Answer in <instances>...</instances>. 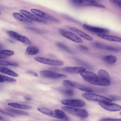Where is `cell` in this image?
<instances>
[{"label": "cell", "instance_id": "cell-6", "mask_svg": "<svg viewBox=\"0 0 121 121\" xmlns=\"http://www.w3.org/2000/svg\"><path fill=\"white\" fill-rule=\"evenodd\" d=\"M7 34L11 38L15 40L19 41L27 45H31V41L27 37L24 35H22L16 32L9 30L7 31Z\"/></svg>", "mask_w": 121, "mask_h": 121}, {"label": "cell", "instance_id": "cell-4", "mask_svg": "<svg viewBox=\"0 0 121 121\" xmlns=\"http://www.w3.org/2000/svg\"><path fill=\"white\" fill-rule=\"evenodd\" d=\"M73 5L76 6H94L101 8H104L105 6L98 2L95 0H74L70 1Z\"/></svg>", "mask_w": 121, "mask_h": 121}, {"label": "cell", "instance_id": "cell-8", "mask_svg": "<svg viewBox=\"0 0 121 121\" xmlns=\"http://www.w3.org/2000/svg\"><path fill=\"white\" fill-rule=\"evenodd\" d=\"M40 73L41 75L45 78L54 79H65L67 78V76L64 74L47 70H41L40 72Z\"/></svg>", "mask_w": 121, "mask_h": 121}, {"label": "cell", "instance_id": "cell-41", "mask_svg": "<svg viewBox=\"0 0 121 121\" xmlns=\"http://www.w3.org/2000/svg\"></svg>", "mask_w": 121, "mask_h": 121}, {"label": "cell", "instance_id": "cell-39", "mask_svg": "<svg viewBox=\"0 0 121 121\" xmlns=\"http://www.w3.org/2000/svg\"><path fill=\"white\" fill-rule=\"evenodd\" d=\"M24 99H25V100L28 101H30V100H31V98L29 97H28V96H25V97H24Z\"/></svg>", "mask_w": 121, "mask_h": 121}, {"label": "cell", "instance_id": "cell-18", "mask_svg": "<svg viewBox=\"0 0 121 121\" xmlns=\"http://www.w3.org/2000/svg\"><path fill=\"white\" fill-rule=\"evenodd\" d=\"M37 110L38 111H39L40 112L43 114H46L48 116H49L52 117L58 118V116L56 114L55 112L51 110V109H49L48 108H45V107H38Z\"/></svg>", "mask_w": 121, "mask_h": 121}, {"label": "cell", "instance_id": "cell-1", "mask_svg": "<svg viewBox=\"0 0 121 121\" xmlns=\"http://www.w3.org/2000/svg\"><path fill=\"white\" fill-rule=\"evenodd\" d=\"M80 74L85 81L93 85L100 86H108L111 84L110 81L103 80L96 74L90 71H85Z\"/></svg>", "mask_w": 121, "mask_h": 121}, {"label": "cell", "instance_id": "cell-12", "mask_svg": "<svg viewBox=\"0 0 121 121\" xmlns=\"http://www.w3.org/2000/svg\"><path fill=\"white\" fill-rule=\"evenodd\" d=\"M20 11L21 13L24 15L25 17L27 18L28 19L32 20V21H35L36 22H41V23H46L47 22L45 20L35 15L33 13H31V12L24 10V9H20Z\"/></svg>", "mask_w": 121, "mask_h": 121}, {"label": "cell", "instance_id": "cell-11", "mask_svg": "<svg viewBox=\"0 0 121 121\" xmlns=\"http://www.w3.org/2000/svg\"><path fill=\"white\" fill-rule=\"evenodd\" d=\"M104 109L110 112L121 111V106L119 104L112 103H98Z\"/></svg>", "mask_w": 121, "mask_h": 121}, {"label": "cell", "instance_id": "cell-19", "mask_svg": "<svg viewBox=\"0 0 121 121\" xmlns=\"http://www.w3.org/2000/svg\"><path fill=\"white\" fill-rule=\"evenodd\" d=\"M98 76L102 80L106 81H110V77L107 71L104 69H100L98 72Z\"/></svg>", "mask_w": 121, "mask_h": 121}, {"label": "cell", "instance_id": "cell-28", "mask_svg": "<svg viewBox=\"0 0 121 121\" xmlns=\"http://www.w3.org/2000/svg\"><path fill=\"white\" fill-rule=\"evenodd\" d=\"M58 91L61 94L69 96H72L74 95V91L70 88H59Z\"/></svg>", "mask_w": 121, "mask_h": 121}, {"label": "cell", "instance_id": "cell-20", "mask_svg": "<svg viewBox=\"0 0 121 121\" xmlns=\"http://www.w3.org/2000/svg\"><path fill=\"white\" fill-rule=\"evenodd\" d=\"M14 18L17 19V20L24 23H32L33 22V21L28 19L26 17H25L24 16L22 15V14L17 13V12H14L12 14Z\"/></svg>", "mask_w": 121, "mask_h": 121}, {"label": "cell", "instance_id": "cell-25", "mask_svg": "<svg viewBox=\"0 0 121 121\" xmlns=\"http://www.w3.org/2000/svg\"><path fill=\"white\" fill-rule=\"evenodd\" d=\"M103 60L104 61H105L107 63L112 64L114 63L116 61L117 58L115 56L110 55L105 56L103 58Z\"/></svg>", "mask_w": 121, "mask_h": 121}, {"label": "cell", "instance_id": "cell-30", "mask_svg": "<svg viewBox=\"0 0 121 121\" xmlns=\"http://www.w3.org/2000/svg\"><path fill=\"white\" fill-rule=\"evenodd\" d=\"M56 45L58 46L59 48L61 49V50H63L64 51H65L66 52H68L69 53H72V51L68 47H67L66 45L64 44L63 43H56Z\"/></svg>", "mask_w": 121, "mask_h": 121}, {"label": "cell", "instance_id": "cell-2", "mask_svg": "<svg viewBox=\"0 0 121 121\" xmlns=\"http://www.w3.org/2000/svg\"><path fill=\"white\" fill-rule=\"evenodd\" d=\"M61 109L63 111L65 112L74 115L81 118H86L89 116V114L87 111L84 109L67 106L62 107Z\"/></svg>", "mask_w": 121, "mask_h": 121}, {"label": "cell", "instance_id": "cell-10", "mask_svg": "<svg viewBox=\"0 0 121 121\" xmlns=\"http://www.w3.org/2000/svg\"><path fill=\"white\" fill-rule=\"evenodd\" d=\"M61 103L64 105L75 107H84L86 104L85 102L80 99H63Z\"/></svg>", "mask_w": 121, "mask_h": 121}, {"label": "cell", "instance_id": "cell-13", "mask_svg": "<svg viewBox=\"0 0 121 121\" xmlns=\"http://www.w3.org/2000/svg\"><path fill=\"white\" fill-rule=\"evenodd\" d=\"M83 27L86 30H87L89 31L95 33L97 34H105L109 32V30L107 29L96 27V26H89L88 25L86 24H84L83 25Z\"/></svg>", "mask_w": 121, "mask_h": 121}, {"label": "cell", "instance_id": "cell-35", "mask_svg": "<svg viewBox=\"0 0 121 121\" xmlns=\"http://www.w3.org/2000/svg\"><path fill=\"white\" fill-rule=\"evenodd\" d=\"M0 112L1 113L4 114V115H9V116H12V117H14L15 115L13 114V113H11L10 112L8 111H4V110H2V109H0Z\"/></svg>", "mask_w": 121, "mask_h": 121}, {"label": "cell", "instance_id": "cell-5", "mask_svg": "<svg viewBox=\"0 0 121 121\" xmlns=\"http://www.w3.org/2000/svg\"><path fill=\"white\" fill-rule=\"evenodd\" d=\"M59 32L61 35L74 42L77 43H82L83 42L82 40L74 33L61 28L59 29Z\"/></svg>", "mask_w": 121, "mask_h": 121}, {"label": "cell", "instance_id": "cell-9", "mask_svg": "<svg viewBox=\"0 0 121 121\" xmlns=\"http://www.w3.org/2000/svg\"><path fill=\"white\" fill-rule=\"evenodd\" d=\"M31 11L32 13L35 15L37 17H38L43 19H44L45 20H50V21L54 22H59V21L55 17L50 15L46 13L45 12H44L43 11H41L40 10L32 9H31Z\"/></svg>", "mask_w": 121, "mask_h": 121}, {"label": "cell", "instance_id": "cell-22", "mask_svg": "<svg viewBox=\"0 0 121 121\" xmlns=\"http://www.w3.org/2000/svg\"><path fill=\"white\" fill-rule=\"evenodd\" d=\"M0 71L1 73L9 75V76H11L12 77H17L18 76V75L17 73L16 72L14 71L7 68L6 67H0Z\"/></svg>", "mask_w": 121, "mask_h": 121}, {"label": "cell", "instance_id": "cell-15", "mask_svg": "<svg viewBox=\"0 0 121 121\" xmlns=\"http://www.w3.org/2000/svg\"><path fill=\"white\" fill-rule=\"evenodd\" d=\"M97 35L98 37L107 41L115 42H121V37L118 36L110 35L104 34H97Z\"/></svg>", "mask_w": 121, "mask_h": 121}, {"label": "cell", "instance_id": "cell-38", "mask_svg": "<svg viewBox=\"0 0 121 121\" xmlns=\"http://www.w3.org/2000/svg\"><path fill=\"white\" fill-rule=\"evenodd\" d=\"M78 47L79 48V49H80V50H82V51H87V50H88L87 47H86V46H84V45H79Z\"/></svg>", "mask_w": 121, "mask_h": 121}, {"label": "cell", "instance_id": "cell-40", "mask_svg": "<svg viewBox=\"0 0 121 121\" xmlns=\"http://www.w3.org/2000/svg\"><path fill=\"white\" fill-rule=\"evenodd\" d=\"M120 115H121V112H120Z\"/></svg>", "mask_w": 121, "mask_h": 121}, {"label": "cell", "instance_id": "cell-27", "mask_svg": "<svg viewBox=\"0 0 121 121\" xmlns=\"http://www.w3.org/2000/svg\"><path fill=\"white\" fill-rule=\"evenodd\" d=\"M54 112L58 116L59 119H61L65 121L69 120L68 117L67 116V115L65 113V112L59 109H56L55 110Z\"/></svg>", "mask_w": 121, "mask_h": 121}, {"label": "cell", "instance_id": "cell-33", "mask_svg": "<svg viewBox=\"0 0 121 121\" xmlns=\"http://www.w3.org/2000/svg\"><path fill=\"white\" fill-rule=\"evenodd\" d=\"M63 85L67 87H74V82H72L69 80L65 79L63 81Z\"/></svg>", "mask_w": 121, "mask_h": 121}, {"label": "cell", "instance_id": "cell-16", "mask_svg": "<svg viewBox=\"0 0 121 121\" xmlns=\"http://www.w3.org/2000/svg\"><path fill=\"white\" fill-rule=\"evenodd\" d=\"M93 45L95 47L99 49H104L105 50H108V51H113V52H119V49L112 46H108L107 45H105L104 44L98 43V42H95L93 43Z\"/></svg>", "mask_w": 121, "mask_h": 121}, {"label": "cell", "instance_id": "cell-14", "mask_svg": "<svg viewBox=\"0 0 121 121\" xmlns=\"http://www.w3.org/2000/svg\"><path fill=\"white\" fill-rule=\"evenodd\" d=\"M62 70L69 73H79L86 71V69L83 67H67L63 68Z\"/></svg>", "mask_w": 121, "mask_h": 121}, {"label": "cell", "instance_id": "cell-32", "mask_svg": "<svg viewBox=\"0 0 121 121\" xmlns=\"http://www.w3.org/2000/svg\"><path fill=\"white\" fill-rule=\"evenodd\" d=\"M0 55H3V56H12L14 54V52L13 51L11 50H1L0 52Z\"/></svg>", "mask_w": 121, "mask_h": 121}, {"label": "cell", "instance_id": "cell-34", "mask_svg": "<svg viewBox=\"0 0 121 121\" xmlns=\"http://www.w3.org/2000/svg\"><path fill=\"white\" fill-rule=\"evenodd\" d=\"M99 121H121V119H113V118H103L100 119Z\"/></svg>", "mask_w": 121, "mask_h": 121}, {"label": "cell", "instance_id": "cell-29", "mask_svg": "<svg viewBox=\"0 0 121 121\" xmlns=\"http://www.w3.org/2000/svg\"><path fill=\"white\" fill-rule=\"evenodd\" d=\"M0 82H11V83H14L16 82V80L13 78L0 75Z\"/></svg>", "mask_w": 121, "mask_h": 121}, {"label": "cell", "instance_id": "cell-21", "mask_svg": "<svg viewBox=\"0 0 121 121\" xmlns=\"http://www.w3.org/2000/svg\"><path fill=\"white\" fill-rule=\"evenodd\" d=\"M74 87H75L79 90H80L82 91H84L86 93H91L92 92H93V89L86 86L85 85H83L81 84H79L78 83H77L76 82H74Z\"/></svg>", "mask_w": 121, "mask_h": 121}, {"label": "cell", "instance_id": "cell-7", "mask_svg": "<svg viewBox=\"0 0 121 121\" xmlns=\"http://www.w3.org/2000/svg\"><path fill=\"white\" fill-rule=\"evenodd\" d=\"M35 60L37 62H39L44 64L54 66H62L64 64V63L60 60H52V59H48V58L42 57H36L35 58Z\"/></svg>", "mask_w": 121, "mask_h": 121}, {"label": "cell", "instance_id": "cell-26", "mask_svg": "<svg viewBox=\"0 0 121 121\" xmlns=\"http://www.w3.org/2000/svg\"><path fill=\"white\" fill-rule=\"evenodd\" d=\"M6 110L15 115H28V113L24 111L17 110L13 108H7Z\"/></svg>", "mask_w": 121, "mask_h": 121}, {"label": "cell", "instance_id": "cell-17", "mask_svg": "<svg viewBox=\"0 0 121 121\" xmlns=\"http://www.w3.org/2000/svg\"><path fill=\"white\" fill-rule=\"evenodd\" d=\"M69 28L70 30H72V31L78 34L79 36H80L81 37H82V38H83L84 39H85L86 40H87L88 41H90L93 40V38L91 36L88 35L87 34H86L83 31L80 30V29H78L77 28L73 27H69Z\"/></svg>", "mask_w": 121, "mask_h": 121}, {"label": "cell", "instance_id": "cell-31", "mask_svg": "<svg viewBox=\"0 0 121 121\" xmlns=\"http://www.w3.org/2000/svg\"><path fill=\"white\" fill-rule=\"evenodd\" d=\"M0 65L3 66H18V65L17 63L14 62H11V61H7L5 60H1L0 62Z\"/></svg>", "mask_w": 121, "mask_h": 121}, {"label": "cell", "instance_id": "cell-37", "mask_svg": "<svg viewBox=\"0 0 121 121\" xmlns=\"http://www.w3.org/2000/svg\"><path fill=\"white\" fill-rule=\"evenodd\" d=\"M26 73L29 75H32L33 76L35 77H37L38 76V74H37V73H36L34 71H26Z\"/></svg>", "mask_w": 121, "mask_h": 121}, {"label": "cell", "instance_id": "cell-3", "mask_svg": "<svg viewBox=\"0 0 121 121\" xmlns=\"http://www.w3.org/2000/svg\"><path fill=\"white\" fill-rule=\"evenodd\" d=\"M82 96L85 99L94 102H97L98 103H111L112 102V99L110 98L106 97L104 96L98 95L90 93H85L82 95Z\"/></svg>", "mask_w": 121, "mask_h": 121}, {"label": "cell", "instance_id": "cell-24", "mask_svg": "<svg viewBox=\"0 0 121 121\" xmlns=\"http://www.w3.org/2000/svg\"><path fill=\"white\" fill-rule=\"evenodd\" d=\"M8 105L9 106H10L11 107L18 108V109H29L32 108L31 106L26 105V104H18L17 103H10L8 104Z\"/></svg>", "mask_w": 121, "mask_h": 121}, {"label": "cell", "instance_id": "cell-36", "mask_svg": "<svg viewBox=\"0 0 121 121\" xmlns=\"http://www.w3.org/2000/svg\"><path fill=\"white\" fill-rule=\"evenodd\" d=\"M111 1L121 7V0H111Z\"/></svg>", "mask_w": 121, "mask_h": 121}, {"label": "cell", "instance_id": "cell-23", "mask_svg": "<svg viewBox=\"0 0 121 121\" xmlns=\"http://www.w3.org/2000/svg\"><path fill=\"white\" fill-rule=\"evenodd\" d=\"M26 52L27 54L33 55L37 54L39 52V49L36 46L30 45L26 48Z\"/></svg>", "mask_w": 121, "mask_h": 121}]
</instances>
